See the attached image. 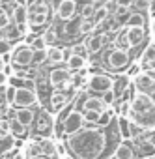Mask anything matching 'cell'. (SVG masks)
I'll return each mask as SVG.
<instances>
[{
	"mask_svg": "<svg viewBox=\"0 0 155 159\" xmlns=\"http://www.w3.org/2000/svg\"><path fill=\"white\" fill-rule=\"evenodd\" d=\"M4 39H8V34H6V30L0 28V41H4Z\"/></svg>",
	"mask_w": 155,
	"mask_h": 159,
	"instance_id": "obj_49",
	"label": "cell"
},
{
	"mask_svg": "<svg viewBox=\"0 0 155 159\" xmlns=\"http://www.w3.org/2000/svg\"><path fill=\"white\" fill-rule=\"evenodd\" d=\"M77 11H79V4H77V0H62V2L56 6V19H60V21H71Z\"/></svg>",
	"mask_w": 155,
	"mask_h": 159,
	"instance_id": "obj_13",
	"label": "cell"
},
{
	"mask_svg": "<svg viewBox=\"0 0 155 159\" xmlns=\"http://www.w3.org/2000/svg\"><path fill=\"white\" fill-rule=\"evenodd\" d=\"M28 8V25L32 30H43L45 26H52V8L49 0H30Z\"/></svg>",
	"mask_w": 155,
	"mask_h": 159,
	"instance_id": "obj_3",
	"label": "cell"
},
{
	"mask_svg": "<svg viewBox=\"0 0 155 159\" xmlns=\"http://www.w3.org/2000/svg\"><path fill=\"white\" fill-rule=\"evenodd\" d=\"M86 88H88V94L92 96H103L105 92L114 88V79L107 73H94L88 77Z\"/></svg>",
	"mask_w": 155,
	"mask_h": 159,
	"instance_id": "obj_7",
	"label": "cell"
},
{
	"mask_svg": "<svg viewBox=\"0 0 155 159\" xmlns=\"http://www.w3.org/2000/svg\"><path fill=\"white\" fill-rule=\"evenodd\" d=\"M125 28H127V26H125ZM127 39H129L131 49L140 47V45L146 41V26H129V28H127Z\"/></svg>",
	"mask_w": 155,
	"mask_h": 159,
	"instance_id": "obj_18",
	"label": "cell"
},
{
	"mask_svg": "<svg viewBox=\"0 0 155 159\" xmlns=\"http://www.w3.org/2000/svg\"><path fill=\"white\" fill-rule=\"evenodd\" d=\"M11 135V120L10 118H0V137Z\"/></svg>",
	"mask_w": 155,
	"mask_h": 159,
	"instance_id": "obj_37",
	"label": "cell"
},
{
	"mask_svg": "<svg viewBox=\"0 0 155 159\" xmlns=\"http://www.w3.org/2000/svg\"><path fill=\"white\" fill-rule=\"evenodd\" d=\"M112 2H114L116 6H125V8H131L133 0H112Z\"/></svg>",
	"mask_w": 155,
	"mask_h": 159,
	"instance_id": "obj_45",
	"label": "cell"
},
{
	"mask_svg": "<svg viewBox=\"0 0 155 159\" xmlns=\"http://www.w3.org/2000/svg\"><path fill=\"white\" fill-rule=\"evenodd\" d=\"M135 155H136V146H135V140H131V139H125V140H122L118 146H116V150H114V159H135Z\"/></svg>",
	"mask_w": 155,
	"mask_h": 159,
	"instance_id": "obj_15",
	"label": "cell"
},
{
	"mask_svg": "<svg viewBox=\"0 0 155 159\" xmlns=\"http://www.w3.org/2000/svg\"><path fill=\"white\" fill-rule=\"evenodd\" d=\"M84 114H82V111H77V109H73L69 114H67V118L64 120V131H65V137H71V135H75L77 131H81L82 127H84Z\"/></svg>",
	"mask_w": 155,
	"mask_h": 159,
	"instance_id": "obj_12",
	"label": "cell"
},
{
	"mask_svg": "<svg viewBox=\"0 0 155 159\" xmlns=\"http://www.w3.org/2000/svg\"><path fill=\"white\" fill-rule=\"evenodd\" d=\"M133 2H135V0H133Z\"/></svg>",
	"mask_w": 155,
	"mask_h": 159,
	"instance_id": "obj_55",
	"label": "cell"
},
{
	"mask_svg": "<svg viewBox=\"0 0 155 159\" xmlns=\"http://www.w3.org/2000/svg\"><path fill=\"white\" fill-rule=\"evenodd\" d=\"M123 26H146V15L142 11H131L129 17L123 21Z\"/></svg>",
	"mask_w": 155,
	"mask_h": 159,
	"instance_id": "obj_25",
	"label": "cell"
},
{
	"mask_svg": "<svg viewBox=\"0 0 155 159\" xmlns=\"http://www.w3.org/2000/svg\"><path fill=\"white\" fill-rule=\"evenodd\" d=\"M13 49H15V47H13V43H11V41H8V39L0 41V54H2V56L10 54V52H11Z\"/></svg>",
	"mask_w": 155,
	"mask_h": 159,
	"instance_id": "obj_39",
	"label": "cell"
},
{
	"mask_svg": "<svg viewBox=\"0 0 155 159\" xmlns=\"http://www.w3.org/2000/svg\"><path fill=\"white\" fill-rule=\"evenodd\" d=\"M142 159H155V155H146V157H142Z\"/></svg>",
	"mask_w": 155,
	"mask_h": 159,
	"instance_id": "obj_54",
	"label": "cell"
},
{
	"mask_svg": "<svg viewBox=\"0 0 155 159\" xmlns=\"http://www.w3.org/2000/svg\"><path fill=\"white\" fill-rule=\"evenodd\" d=\"M4 66H6V64H4V56L0 54V71H4Z\"/></svg>",
	"mask_w": 155,
	"mask_h": 159,
	"instance_id": "obj_50",
	"label": "cell"
},
{
	"mask_svg": "<svg viewBox=\"0 0 155 159\" xmlns=\"http://www.w3.org/2000/svg\"><path fill=\"white\" fill-rule=\"evenodd\" d=\"M79 25H81V21L79 23H73V21H67L64 26H62V36L64 38H75V36H79Z\"/></svg>",
	"mask_w": 155,
	"mask_h": 159,
	"instance_id": "obj_29",
	"label": "cell"
},
{
	"mask_svg": "<svg viewBox=\"0 0 155 159\" xmlns=\"http://www.w3.org/2000/svg\"><path fill=\"white\" fill-rule=\"evenodd\" d=\"M60 159H75V157H73V155H71V153H67V155H65V157H60Z\"/></svg>",
	"mask_w": 155,
	"mask_h": 159,
	"instance_id": "obj_53",
	"label": "cell"
},
{
	"mask_svg": "<svg viewBox=\"0 0 155 159\" xmlns=\"http://www.w3.org/2000/svg\"><path fill=\"white\" fill-rule=\"evenodd\" d=\"M75 103V88L71 90H52L51 98H49V105L52 112H62L64 109H67L69 105Z\"/></svg>",
	"mask_w": 155,
	"mask_h": 159,
	"instance_id": "obj_8",
	"label": "cell"
},
{
	"mask_svg": "<svg viewBox=\"0 0 155 159\" xmlns=\"http://www.w3.org/2000/svg\"><path fill=\"white\" fill-rule=\"evenodd\" d=\"M112 45H114L116 49H123V51H129V49H131L129 39H127V28H125V26H123V28L116 34V38H114Z\"/></svg>",
	"mask_w": 155,
	"mask_h": 159,
	"instance_id": "obj_26",
	"label": "cell"
},
{
	"mask_svg": "<svg viewBox=\"0 0 155 159\" xmlns=\"http://www.w3.org/2000/svg\"><path fill=\"white\" fill-rule=\"evenodd\" d=\"M97 30V25L94 23V19H81V25H79V36L86 38L90 34H94Z\"/></svg>",
	"mask_w": 155,
	"mask_h": 159,
	"instance_id": "obj_27",
	"label": "cell"
},
{
	"mask_svg": "<svg viewBox=\"0 0 155 159\" xmlns=\"http://www.w3.org/2000/svg\"><path fill=\"white\" fill-rule=\"evenodd\" d=\"M71 52H73V54H79V56H84V58H88V51H86L84 43H79V45H71Z\"/></svg>",
	"mask_w": 155,
	"mask_h": 159,
	"instance_id": "obj_41",
	"label": "cell"
},
{
	"mask_svg": "<svg viewBox=\"0 0 155 159\" xmlns=\"http://www.w3.org/2000/svg\"><path fill=\"white\" fill-rule=\"evenodd\" d=\"M138 62L142 64V67H148V66L155 64V41H149V45H146V49H144Z\"/></svg>",
	"mask_w": 155,
	"mask_h": 159,
	"instance_id": "obj_23",
	"label": "cell"
},
{
	"mask_svg": "<svg viewBox=\"0 0 155 159\" xmlns=\"http://www.w3.org/2000/svg\"><path fill=\"white\" fill-rule=\"evenodd\" d=\"M95 4L94 2H86L82 8H81V11H79V15H81V19H94V13H95Z\"/></svg>",
	"mask_w": 155,
	"mask_h": 159,
	"instance_id": "obj_33",
	"label": "cell"
},
{
	"mask_svg": "<svg viewBox=\"0 0 155 159\" xmlns=\"http://www.w3.org/2000/svg\"><path fill=\"white\" fill-rule=\"evenodd\" d=\"M38 103H39L38 90H34V88H17V94H15V99H13L15 109H36Z\"/></svg>",
	"mask_w": 155,
	"mask_h": 159,
	"instance_id": "obj_9",
	"label": "cell"
},
{
	"mask_svg": "<svg viewBox=\"0 0 155 159\" xmlns=\"http://www.w3.org/2000/svg\"><path fill=\"white\" fill-rule=\"evenodd\" d=\"M103 67H107L108 71L112 73H122L125 67H129L133 62H131V54L129 51H123V49H116L114 45L108 49V52L103 56Z\"/></svg>",
	"mask_w": 155,
	"mask_h": 159,
	"instance_id": "obj_5",
	"label": "cell"
},
{
	"mask_svg": "<svg viewBox=\"0 0 155 159\" xmlns=\"http://www.w3.org/2000/svg\"><path fill=\"white\" fill-rule=\"evenodd\" d=\"M148 15L151 19H155V0H149V8H148Z\"/></svg>",
	"mask_w": 155,
	"mask_h": 159,
	"instance_id": "obj_46",
	"label": "cell"
},
{
	"mask_svg": "<svg viewBox=\"0 0 155 159\" xmlns=\"http://www.w3.org/2000/svg\"><path fill=\"white\" fill-rule=\"evenodd\" d=\"M65 62V49L58 47V45H52V47H47V66H60Z\"/></svg>",
	"mask_w": 155,
	"mask_h": 159,
	"instance_id": "obj_19",
	"label": "cell"
},
{
	"mask_svg": "<svg viewBox=\"0 0 155 159\" xmlns=\"http://www.w3.org/2000/svg\"><path fill=\"white\" fill-rule=\"evenodd\" d=\"M101 99H103V101L110 107V105H114V103H116L118 96H116V92H114V90H108V92H105V94L101 96Z\"/></svg>",
	"mask_w": 155,
	"mask_h": 159,
	"instance_id": "obj_38",
	"label": "cell"
},
{
	"mask_svg": "<svg viewBox=\"0 0 155 159\" xmlns=\"http://www.w3.org/2000/svg\"><path fill=\"white\" fill-rule=\"evenodd\" d=\"M39 146L43 155H49V157L58 155V142H54L52 139H39Z\"/></svg>",
	"mask_w": 155,
	"mask_h": 159,
	"instance_id": "obj_24",
	"label": "cell"
},
{
	"mask_svg": "<svg viewBox=\"0 0 155 159\" xmlns=\"http://www.w3.org/2000/svg\"><path fill=\"white\" fill-rule=\"evenodd\" d=\"M32 159H54V157H49V155H43V153H41V155H38V157H32Z\"/></svg>",
	"mask_w": 155,
	"mask_h": 159,
	"instance_id": "obj_51",
	"label": "cell"
},
{
	"mask_svg": "<svg viewBox=\"0 0 155 159\" xmlns=\"http://www.w3.org/2000/svg\"><path fill=\"white\" fill-rule=\"evenodd\" d=\"M43 38H45V41H47V45H49V47L56 45V41L60 39V38H58V32H56V26L47 28V30L43 32Z\"/></svg>",
	"mask_w": 155,
	"mask_h": 159,
	"instance_id": "obj_34",
	"label": "cell"
},
{
	"mask_svg": "<svg viewBox=\"0 0 155 159\" xmlns=\"http://www.w3.org/2000/svg\"><path fill=\"white\" fill-rule=\"evenodd\" d=\"M149 96L153 98V101H155V84H153V88H151V92H149Z\"/></svg>",
	"mask_w": 155,
	"mask_h": 159,
	"instance_id": "obj_52",
	"label": "cell"
},
{
	"mask_svg": "<svg viewBox=\"0 0 155 159\" xmlns=\"http://www.w3.org/2000/svg\"><path fill=\"white\" fill-rule=\"evenodd\" d=\"M118 116L105 127L84 125L71 137H65V146L75 159H108V152L116 150L118 144L110 140V129L116 125Z\"/></svg>",
	"mask_w": 155,
	"mask_h": 159,
	"instance_id": "obj_1",
	"label": "cell"
},
{
	"mask_svg": "<svg viewBox=\"0 0 155 159\" xmlns=\"http://www.w3.org/2000/svg\"><path fill=\"white\" fill-rule=\"evenodd\" d=\"M82 111H94V112H107L108 105L101 99V96H92V94H84L82 99Z\"/></svg>",
	"mask_w": 155,
	"mask_h": 159,
	"instance_id": "obj_16",
	"label": "cell"
},
{
	"mask_svg": "<svg viewBox=\"0 0 155 159\" xmlns=\"http://www.w3.org/2000/svg\"><path fill=\"white\" fill-rule=\"evenodd\" d=\"M108 17H110V11H108V8L103 4V6H99V8L95 10V13H94V23H95L97 26H101Z\"/></svg>",
	"mask_w": 155,
	"mask_h": 159,
	"instance_id": "obj_30",
	"label": "cell"
},
{
	"mask_svg": "<svg viewBox=\"0 0 155 159\" xmlns=\"http://www.w3.org/2000/svg\"><path fill=\"white\" fill-rule=\"evenodd\" d=\"M131 88H133V86H131V77H129V75L120 73L118 77H114V88H112V90L116 92L118 99H122L123 96H127Z\"/></svg>",
	"mask_w": 155,
	"mask_h": 159,
	"instance_id": "obj_17",
	"label": "cell"
},
{
	"mask_svg": "<svg viewBox=\"0 0 155 159\" xmlns=\"http://www.w3.org/2000/svg\"><path fill=\"white\" fill-rule=\"evenodd\" d=\"M118 129H120V135H122L123 140L131 139V135H129V118H120L118 116Z\"/></svg>",
	"mask_w": 155,
	"mask_h": 159,
	"instance_id": "obj_35",
	"label": "cell"
},
{
	"mask_svg": "<svg viewBox=\"0 0 155 159\" xmlns=\"http://www.w3.org/2000/svg\"><path fill=\"white\" fill-rule=\"evenodd\" d=\"M17 139L13 135H8V137H0V157H4L8 153H11L15 148H17Z\"/></svg>",
	"mask_w": 155,
	"mask_h": 159,
	"instance_id": "obj_22",
	"label": "cell"
},
{
	"mask_svg": "<svg viewBox=\"0 0 155 159\" xmlns=\"http://www.w3.org/2000/svg\"><path fill=\"white\" fill-rule=\"evenodd\" d=\"M15 94H17V88H15V86H11V84H8V86H6V101L13 105V99H15Z\"/></svg>",
	"mask_w": 155,
	"mask_h": 159,
	"instance_id": "obj_42",
	"label": "cell"
},
{
	"mask_svg": "<svg viewBox=\"0 0 155 159\" xmlns=\"http://www.w3.org/2000/svg\"><path fill=\"white\" fill-rule=\"evenodd\" d=\"M47 83L52 90H71L75 88L73 84V73L69 71L67 64H60L49 69L47 73Z\"/></svg>",
	"mask_w": 155,
	"mask_h": 159,
	"instance_id": "obj_4",
	"label": "cell"
},
{
	"mask_svg": "<svg viewBox=\"0 0 155 159\" xmlns=\"http://www.w3.org/2000/svg\"><path fill=\"white\" fill-rule=\"evenodd\" d=\"M28 45L34 49V51H47V41H45V38H43V34L41 36H34L32 39H28Z\"/></svg>",
	"mask_w": 155,
	"mask_h": 159,
	"instance_id": "obj_32",
	"label": "cell"
},
{
	"mask_svg": "<svg viewBox=\"0 0 155 159\" xmlns=\"http://www.w3.org/2000/svg\"><path fill=\"white\" fill-rule=\"evenodd\" d=\"M122 28H123V23H122L116 15H110L101 26H97V30H99V32H105L107 36H108V34H118Z\"/></svg>",
	"mask_w": 155,
	"mask_h": 159,
	"instance_id": "obj_20",
	"label": "cell"
},
{
	"mask_svg": "<svg viewBox=\"0 0 155 159\" xmlns=\"http://www.w3.org/2000/svg\"><path fill=\"white\" fill-rule=\"evenodd\" d=\"M149 34L155 38V19H151V25H149Z\"/></svg>",
	"mask_w": 155,
	"mask_h": 159,
	"instance_id": "obj_48",
	"label": "cell"
},
{
	"mask_svg": "<svg viewBox=\"0 0 155 159\" xmlns=\"http://www.w3.org/2000/svg\"><path fill=\"white\" fill-rule=\"evenodd\" d=\"M11 120V135L19 140V139H26V135H28V127H24L21 122H17L15 118H10Z\"/></svg>",
	"mask_w": 155,
	"mask_h": 159,
	"instance_id": "obj_28",
	"label": "cell"
},
{
	"mask_svg": "<svg viewBox=\"0 0 155 159\" xmlns=\"http://www.w3.org/2000/svg\"><path fill=\"white\" fill-rule=\"evenodd\" d=\"M82 114H84V122H86V125H101V118H103V112L82 111Z\"/></svg>",
	"mask_w": 155,
	"mask_h": 159,
	"instance_id": "obj_31",
	"label": "cell"
},
{
	"mask_svg": "<svg viewBox=\"0 0 155 159\" xmlns=\"http://www.w3.org/2000/svg\"><path fill=\"white\" fill-rule=\"evenodd\" d=\"M144 73H146V75L151 79V81L155 83V67H153V66H148V67H144Z\"/></svg>",
	"mask_w": 155,
	"mask_h": 159,
	"instance_id": "obj_44",
	"label": "cell"
},
{
	"mask_svg": "<svg viewBox=\"0 0 155 159\" xmlns=\"http://www.w3.org/2000/svg\"><path fill=\"white\" fill-rule=\"evenodd\" d=\"M138 10H146L148 11V8H149V0H135V2H133Z\"/></svg>",
	"mask_w": 155,
	"mask_h": 159,
	"instance_id": "obj_43",
	"label": "cell"
},
{
	"mask_svg": "<svg viewBox=\"0 0 155 159\" xmlns=\"http://www.w3.org/2000/svg\"><path fill=\"white\" fill-rule=\"evenodd\" d=\"M67 67H69V71L71 73H79L81 69H84L86 67V64H88V58H84V56H79V54H73L71 52V56L67 58Z\"/></svg>",
	"mask_w": 155,
	"mask_h": 159,
	"instance_id": "obj_21",
	"label": "cell"
},
{
	"mask_svg": "<svg viewBox=\"0 0 155 159\" xmlns=\"http://www.w3.org/2000/svg\"><path fill=\"white\" fill-rule=\"evenodd\" d=\"M82 43H84L88 54H90V56H95V54H99V52L105 49V45H107V34L95 30L94 34L86 36V38L82 39Z\"/></svg>",
	"mask_w": 155,
	"mask_h": 159,
	"instance_id": "obj_11",
	"label": "cell"
},
{
	"mask_svg": "<svg viewBox=\"0 0 155 159\" xmlns=\"http://www.w3.org/2000/svg\"><path fill=\"white\" fill-rule=\"evenodd\" d=\"M129 120L138 124L146 131H153L155 129V101H153V98L148 92L133 90Z\"/></svg>",
	"mask_w": 155,
	"mask_h": 159,
	"instance_id": "obj_2",
	"label": "cell"
},
{
	"mask_svg": "<svg viewBox=\"0 0 155 159\" xmlns=\"http://www.w3.org/2000/svg\"><path fill=\"white\" fill-rule=\"evenodd\" d=\"M34 131H36V135H39V139H51V135L54 133V120L49 111L39 109L38 120L34 124Z\"/></svg>",
	"mask_w": 155,
	"mask_h": 159,
	"instance_id": "obj_10",
	"label": "cell"
},
{
	"mask_svg": "<svg viewBox=\"0 0 155 159\" xmlns=\"http://www.w3.org/2000/svg\"><path fill=\"white\" fill-rule=\"evenodd\" d=\"M129 13H131V8H125V6H116V10H114V13L112 15H116L120 21H122V17H129Z\"/></svg>",
	"mask_w": 155,
	"mask_h": 159,
	"instance_id": "obj_40",
	"label": "cell"
},
{
	"mask_svg": "<svg viewBox=\"0 0 155 159\" xmlns=\"http://www.w3.org/2000/svg\"><path fill=\"white\" fill-rule=\"evenodd\" d=\"M38 112H39L38 109H15L10 118H15L24 127H32L36 124V120H38Z\"/></svg>",
	"mask_w": 155,
	"mask_h": 159,
	"instance_id": "obj_14",
	"label": "cell"
},
{
	"mask_svg": "<svg viewBox=\"0 0 155 159\" xmlns=\"http://www.w3.org/2000/svg\"><path fill=\"white\" fill-rule=\"evenodd\" d=\"M144 133H146V129H144V127H140L138 124H135V122H131V120H129V135H131V140L140 139Z\"/></svg>",
	"mask_w": 155,
	"mask_h": 159,
	"instance_id": "obj_36",
	"label": "cell"
},
{
	"mask_svg": "<svg viewBox=\"0 0 155 159\" xmlns=\"http://www.w3.org/2000/svg\"><path fill=\"white\" fill-rule=\"evenodd\" d=\"M34 58H36V51L28 45V43H19L11 52H10V64L17 69H24V67H32L34 66Z\"/></svg>",
	"mask_w": 155,
	"mask_h": 159,
	"instance_id": "obj_6",
	"label": "cell"
},
{
	"mask_svg": "<svg viewBox=\"0 0 155 159\" xmlns=\"http://www.w3.org/2000/svg\"><path fill=\"white\" fill-rule=\"evenodd\" d=\"M10 83V77L4 73V71H0V86H6Z\"/></svg>",
	"mask_w": 155,
	"mask_h": 159,
	"instance_id": "obj_47",
	"label": "cell"
}]
</instances>
